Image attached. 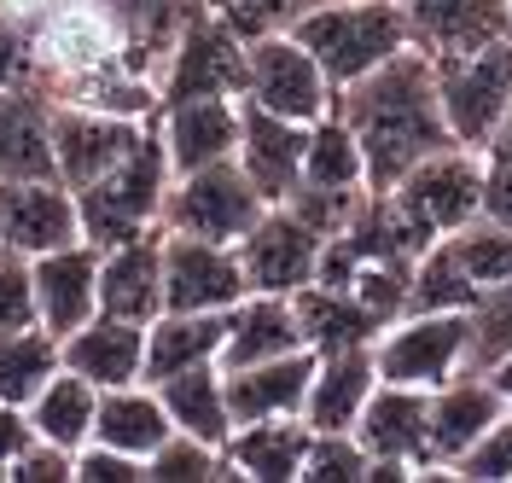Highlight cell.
<instances>
[{
	"instance_id": "1",
	"label": "cell",
	"mask_w": 512,
	"mask_h": 483,
	"mask_svg": "<svg viewBox=\"0 0 512 483\" xmlns=\"http://www.w3.org/2000/svg\"><path fill=\"white\" fill-rule=\"evenodd\" d=\"M332 111L350 123L355 146L367 158V187L373 193H390L414 163L454 146L443 117V94H437V65H431L425 47H408L373 76L338 88Z\"/></svg>"
},
{
	"instance_id": "2",
	"label": "cell",
	"mask_w": 512,
	"mask_h": 483,
	"mask_svg": "<svg viewBox=\"0 0 512 483\" xmlns=\"http://www.w3.org/2000/svg\"><path fill=\"white\" fill-rule=\"evenodd\" d=\"M169 181H175V169H169V152H163V134H158V123H146V134L134 140V152L123 163H111L94 187L76 193L82 239L99 245V251H111L123 239H140V233L163 227Z\"/></svg>"
},
{
	"instance_id": "3",
	"label": "cell",
	"mask_w": 512,
	"mask_h": 483,
	"mask_svg": "<svg viewBox=\"0 0 512 483\" xmlns=\"http://www.w3.org/2000/svg\"><path fill=\"white\" fill-rule=\"evenodd\" d=\"M291 35L320 59L332 88H350L414 47V30H408L396 0H326L315 12H303Z\"/></svg>"
},
{
	"instance_id": "4",
	"label": "cell",
	"mask_w": 512,
	"mask_h": 483,
	"mask_svg": "<svg viewBox=\"0 0 512 483\" xmlns=\"http://www.w3.org/2000/svg\"><path fill=\"white\" fill-rule=\"evenodd\" d=\"M437 94H443L448 134L460 146H489L512 123V41H483L466 53H437Z\"/></svg>"
},
{
	"instance_id": "5",
	"label": "cell",
	"mask_w": 512,
	"mask_h": 483,
	"mask_svg": "<svg viewBox=\"0 0 512 483\" xmlns=\"http://www.w3.org/2000/svg\"><path fill=\"white\" fill-rule=\"evenodd\" d=\"M390 198H396V210L437 245V239H448V233H460L466 222L483 216V152L454 140L443 152H431L425 163H414V169L390 187Z\"/></svg>"
},
{
	"instance_id": "6",
	"label": "cell",
	"mask_w": 512,
	"mask_h": 483,
	"mask_svg": "<svg viewBox=\"0 0 512 483\" xmlns=\"http://www.w3.org/2000/svg\"><path fill=\"white\" fill-rule=\"evenodd\" d=\"M268 210V198L256 193V181L239 169V158L204 163L169 181V204H163V227L169 233H198L216 245H239Z\"/></svg>"
},
{
	"instance_id": "7",
	"label": "cell",
	"mask_w": 512,
	"mask_h": 483,
	"mask_svg": "<svg viewBox=\"0 0 512 483\" xmlns=\"http://www.w3.org/2000/svg\"><path fill=\"white\" fill-rule=\"evenodd\" d=\"M466 344H472V321L460 309H408L373 338V361L390 385L437 390L454 373H466Z\"/></svg>"
},
{
	"instance_id": "8",
	"label": "cell",
	"mask_w": 512,
	"mask_h": 483,
	"mask_svg": "<svg viewBox=\"0 0 512 483\" xmlns=\"http://www.w3.org/2000/svg\"><path fill=\"white\" fill-rule=\"evenodd\" d=\"M245 99L274 111V117H291V123H320L338 105V88L320 70L315 53L291 30H280V35H256L245 47Z\"/></svg>"
},
{
	"instance_id": "9",
	"label": "cell",
	"mask_w": 512,
	"mask_h": 483,
	"mask_svg": "<svg viewBox=\"0 0 512 483\" xmlns=\"http://www.w3.org/2000/svg\"><path fill=\"white\" fill-rule=\"evenodd\" d=\"M245 47L251 41L239 30H227L216 12L192 18L158 70V105H169V99H198V94L245 99Z\"/></svg>"
},
{
	"instance_id": "10",
	"label": "cell",
	"mask_w": 512,
	"mask_h": 483,
	"mask_svg": "<svg viewBox=\"0 0 512 483\" xmlns=\"http://www.w3.org/2000/svg\"><path fill=\"white\" fill-rule=\"evenodd\" d=\"M245 291H251V280L239 268V245H216V239L163 227V309L227 315Z\"/></svg>"
},
{
	"instance_id": "11",
	"label": "cell",
	"mask_w": 512,
	"mask_h": 483,
	"mask_svg": "<svg viewBox=\"0 0 512 483\" xmlns=\"http://www.w3.org/2000/svg\"><path fill=\"white\" fill-rule=\"evenodd\" d=\"M320 251H326V233H315L291 204H268L256 227L239 239V268H245L251 291L297 297L320 274Z\"/></svg>"
},
{
	"instance_id": "12",
	"label": "cell",
	"mask_w": 512,
	"mask_h": 483,
	"mask_svg": "<svg viewBox=\"0 0 512 483\" xmlns=\"http://www.w3.org/2000/svg\"><path fill=\"white\" fill-rule=\"evenodd\" d=\"M507 414V396L495 390L489 373L466 367L448 385L431 390V425H425V478H448L460 454L478 443L495 419Z\"/></svg>"
},
{
	"instance_id": "13",
	"label": "cell",
	"mask_w": 512,
	"mask_h": 483,
	"mask_svg": "<svg viewBox=\"0 0 512 483\" xmlns=\"http://www.w3.org/2000/svg\"><path fill=\"white\" fill-rule=\"evenodd\" d=\"M152 123V117H146ZM140 117H117V111H94V105H59L53 99V163L70 193L94 187L111 163L134 152V140L146 134Z\"/></svg>"
},
{
	"instance_id": "14",
	"label": "cell",
	"mask_w": 512,
	"mask_h": 483,
	"mask_svg": "<svg viewBox=\"0 0 512 483\" xmlns=\"http://www.w3.org/2000/svg\"><path fill=\"white\" fill-rule=\"evenodd\" d=\"M82 239V210L64 181H0V245L18 257H47Z\"/></svg>"
},
{
	"instance_id": "15",
	"label": "cell",
	"mask_w": 512,
	"mask_h": 483,
	"mask_svg": "<svg viewBox=\"0 0 512 483\" xmlns=\"http://www.w3.org/2000/svg\"><path fill=\"white\" fill-rule=\"evenodd\" d=\"M239 105L245 99L227 94H198V99H169L158 105V134L163 152H169V169L187 175V169H204V163L239 158Z\"/></svg>"
},
{
	"instance_id": "16",
	"label": "cell",
	"mask_w": 512,
	"mask_h": 483,
	"mask_svg": "<svg viewBox=\"0 0 512 483\" xmlns=\"http://www.w3.org/2000/svg\"><path fill=\"white\" fill-rule=\"evenodd\" d=\"M425 425H431V390L379 379L361 419H355V437L373 460L402 466L408 478H425Z\"/></svg>"
},
{
	"instance_id": "17",
	"label": "cell",
	"mask_w": 512,
	"mask_h": 483,
	"mask_svg": "<svg viewBox=\"0 0 512 483\" xmlns=\"http://www.w3.org/2000/svg\"><path fill=\"white\" fill-rule=\"evenodd\" d=\"M35 274V321L53 338H70L76 326H88L99 315V245L76 239L59 245L47 257H30Z\"/></svg>"
},
{
	"instance_id": "18",
	"label": "cell",
	"mask_w": 512,
	"mask_h": 483,
	"mask_svg": "<svg viewBox=\"0 0 512 483\" xmlns=\"http://www.w3.org/2000/svg\"><path fill=\"white\" fill-rule=\"evenodd\" d=\"M303 152H309V123L274 117L262 105H239V169L256 181L268 204H286L303 181Z\"/></svg>"
},
{
	"instance_id": "19",
	"label": "cell",
	"mask_w": 512,
	"mask_h": 483,
	"mask_svg": "<svg viewBox=\"0 0 512 483\" xmlns=\"http://www.w3.org/2000/svg\"><path fill=\"white\" fill-rule=\"evenodd\" d=\"M99 315L152 326L163 315V227L99 251Z\"/></svg>"
},
{
	"instance_id": "20",
	"label": "cell",
	"mask_w": 512,
	"mask_h": 483,
	"mask_svg": "<svg viewBox=\"0 0 512 483\" xmlns=\"http://www.w3.org/2000/svg\"><path fill=\"white\" fill-rule=\"evenodd\" d=\"M315 350H291L274 361H251V367H233L227 373V408L233 425H251V419H297L309 402V379H315Z\"/></svg>"
},
{
	"instance_id": "21",
	"label": "cell",
	"mask_w": 512,
	"mask_h": 483,
	"mask_svg": "<svg viewBox=\"0 0 512 483\" xmlns=\"http://www.w3.org/2000/svg\"><path fill=\"white\" fill-rule=\"evenodd\" d=\"M0 181H59L47 88H0Z\"/></svg>"
},
{
	"instance_id": "22",
	"label": "cell",
	"mask_w": 512,
	"mask_h": 483,
	"mask_svg": "<svg viewBox=\"0 0 512 483\" xmlns=\"http://www.w3.org/2000/svg\"><path fill=\"white\" fill-rule=\"evenodd\" d=\"M59 350H64V367L82 373L99 390L146 379V326L123 321V315H94L88 326H76L70 338H59Z\"/></svg>"
},
{
	"instance_id": "23",
	"label": "cell",
	"mask_w": 512,
	"mask_h": 483,
	"mask_svg": "<svg viewBox=\"0 0 512 483\" xmlns=\"http://www.w3.org/2000/svg\"><path fill=\"white\" fill-rule=\"evenodd\" d=\"M309 350L303 321H297V303L280 291H245L233 309H227V344H222V367H251V361H274V355Z\"/></svg>"
},
{
	"instance_id": "24",
	"label": "cell",
	"mask_w": 512,
	"mask_h": 483,
	"mask_svg": "<svg viewBox=\"0 0 512 483\" xmlns=\"http://www.w3.org/2000/svg\"><path fill=\"white\" fill-rule=\"evenodd\" d=\"M373 385H379L373 344H355V350H326L315 361L309 402H303L309 431H355V419H361V408H367Z\"/></svg>"
},
{
	"instance_id": "25",
	"label": "cell",
	"mask_w": 512,
	"mask_h": 483,
	"mask_svg": "<svg viewBox=\"0 0 512 483\" xmlns=\"http://www.w3.org/2000/svg\"><path fill=\"white\" fill-rule=\"evenodd\" d=\"M309 419H251V425H233V437L222 443L233 478L251 483H291L303 478V460H309Z\"/></svg>"
},
{
	"instance_id": "26",
	"label": "cell",
	"mask_w": 512,
	"mask_h": 483,
	"mask_svg": "<svg viewBox=\"0 0 512 483\" xmlns=\"http://www.w3.org/2000/svg\"><path fill=\"white\" fill-rule=\"evenodd\" d=\"M396 6L414 30V47H425L431 59L507 35V0H396Z\"/></svg>"
},
{
	"instance_id": "27",
	"label": "cell",
	"mask_w": 512,
	"mask_h": 483,
	"mask_svg": "<svg viewBox=\"0 0 512 483\" xmlns=\"http://www.w3.org/2000/svg\"><path fill=\"white\" fill-rule=\"evenodd\" d=\"M227 344V315H187V309H163L146 326V385H158L169 373H187L204 361H222Z\"/></svg>"
},
{
	"instance_id": "28",
	"label": "cell",
	"mask_w": 512,
	"mask_h": 483,
	"mask_svg": "<svg viewBox=\"0 0 512 483\" xmlns=\"http://www.w3.org/2000/svg\"><path fill=\"white\" fill-rule=\"evenodd\" d=\"M297 303V321H303V338L309 350H355V344H373L384 326L373 309H361V297L350 286H326V280H309V286L291 297Z\"/></svg>"
},
{
	"instance_id": "29",
	"label": "cell",
	"mask_w": 512,
	"mask_h": 483,
	"mask_svg": "<svg viewBox=\"0 0 512 483\" xmlns=\"http://www.w3.org/2000/svg\"><path fill=\"white\" fill-rule=\"evenodd\" d=\"M175 431V419L163 408L158 385H117V390H99V419H94V443H111V449L134 454V460H146V454L158 449L163 437Z\"/></svg>"
},
{
	"instance_id": "30",
	"label": "cell",
	"mask_w": 512,
	"mask_h": 483,
	"mask_svg": "<svg viewBox=\"0 0 512 483\" xmlns=\"http://www.w3.org/2000/svg\"><path fill=\"white\" fill-rule=\"evenodd\" d=\"M158 396H163V408H169V419H175V431L204 437V443H216V449L233 437V408H227L222 361H204V367H187V373L158 379Z\"/></svg>"
},
{
	"instance_id": "31",
	"label": "cell",
	"mask_w": 512,
	"mask_h": 483,
	"mask_svg": "<svg viewBox=\"0 0 512 483\" xmlns=\"http://www.w3.org/2000/svg\"><path fill=\"white\" fill-rule=\"evenodd\" d=\"M94 419H99V385H88V379L70 373V367H59L30 402L35 437H41V443H59V449H70V454L82 449V443H94Z\"/></svg>"
},
{
	"instance_id": "32",
	"label": "cell",
	"mask_w": 512,
	"mask_h": 483,
	"mask_svg": "<svg viewBox=\"0 0 512 483\" xmlns=\"http://www.w3.org/2000/svg\"><path fill=\"white\" fill-rule=\"evenodd\" d=\"M297 187H326V193H373L367 187V158L355 146L350 123L338 111H326L309 123V152H303V181Z\"/></svg>"
},
{
	"instance_id": "33",
	"label": "cell",
	"mask_w": 512,
	"mask_h": 483,
	"mask_svg": "<svg viewBox=\"0 0 512 483\" xmlns=\"http://www.w3.org/2000/svg\"><path fill=\"white\" fill-rule=\"evenodd\" d=\"M111 12L123 18L140 65L158 76L163 59H169V47L181 41V30H187L192 18H204L210 6H204V0H111Z\"/></svg>"
},
{
	"instance_id": "34",
	"label": "cell",
	"mask_w": 512,
	"mask_h": 483,
	"mask_svg": "<svg viewBox=\"0 0 512 483\" xmlns=\"http://www.w3.org/2000/svg\"><path fill=\"white\" fill-rule=\"evenodd\" d=\"M64 367V350L47 326H24V332H6L0 338V402L12 408H30L35 390L47 385Z\"/></svg>"
},
{
	"instance_id": "35",
	"label": "cell",
	"mask_w": 512,
	"mask_h": 483,
	"mask_svg": "<svg viewBox=\"0 0 512 483\" xmlns=\"http://www.w3.org/2000/svg\"><path fill=\"white\" fill-rule=\"evenodd\" d=\"M478 280H472V268L460 262V251L448 245V239H437L425 257L414 262V297H408V309H472L478 303Z\"/></svg>"
},
{
	"instance_id": "36",
	"label": "cell",
	"mask_w": 512,
	"mask_h": 483,
	"mask_svg": "<svg viewBox=\"0 0 512 483\" xmlns=\"http://www.w3.org/2000/svg\"><path fill=\"white\" fill-rule=\"evenodd\" d=\"M210 478H233L227 454L204 437L187 431H169L158 449L146 454V483H210Z\"/></svg>"
},
{
	"instance_id": "37",
	"label": "cell",
	"mask_w": 512,
	"mask_h": 483,
	"mask_svg": "<svg viewBox=\"0 0 512 483\" xmlns=\"http://www.w3.org/2000/svg\"><path fill=\"white\" fill-rule=\"evenodd\" d=\"M448 245L460 251V262L472 268L478 286H507L512 280V227L478 216V222H466L460 233H448Z\"/></svg>"
},
{
	"instance_id": "38",
	"label": "cell",
	"mask_w": 512,
	"mask_h": 483,
	"mask_svg": "<svg viewBox=\"0 0 512 483\" xmlns=\"http://www.w3.org/2000/svg\"><path fill=\"white\" fill-rule=\"evenodd\" d=\"M303 478L309 483H361V478H373V454L361 449L355 431H315L309 460H303Z\"/></svg>"
},
{
	"instance_id": "39",
	"label": "cell",
	"mask_w": 512,
	"mask_h": 483,
	"mask_svg": "<svg viewBox=\"0 0 512 483\" xmlns=\"http://www.w3.org/2000/svg\"><path fill=\"white\" fill-rule=\"evenodd\" d=\"M204 6L222 18L227 30H239L245 41H256V35L291 30L303 12H315V6H326V0H204Z\"/></svg>"
},
{
	"instance_id": "40",
	"label": "cell",
	"mask_w": 512,
	"mask_h": 483,
	"mask_svg": "<svg viewBox=\"0 0 512 483\" xmlns=\"http://www.w3.org/2000/svg\"><path fill=\"white\" fill-rule=\"evenodd\" d=\"M448 478H466V483H512V408L489 431H483L472 449L460 454V466Z\"/></svg>"
},
{
	"instance_id": "41",
	"label": "cell",
	"mask_w": 512,
	"mask_h": 483,
	"mask_svg": "<svg viewBox=\"0 0 512 483\" xmlns=\"http://www.w3.org/2000/svg\"><path fill=\"white\" fill-rule=\"evenodd\" d=\"M24 326H41V321H35L30 257H18V251H6V245H0V338H6V332H24Z\"/></svg>"
},
{
	"instance_id": "42",
	"label": "cell",
	"mask_w": 512,
	"mask_h": 483,
	"mask_svg": "<svg viewBox=\"0 0 512 483\" xmlns=\"http://www.w3.org/2000/svg\"><path fill=\"white\" fill-rule=\"evenodd\" d=\"M0 88H41V59H35V24L0 12Z\"/></svg>"
},
{
	"instance_id": "43",
	"label": "cell",
	"mask_w": 512,
	"mask_h": 483,
	"mask_svg": "<svg viewBox=\"0 0 512 483\" xmlns=\"http://www.w3.org/2000/svg\"><path fill=\"white\" fill-rule=\"evenodd\" d=\"M483 216L512 227V123L483 146Z\"/></svg>"
},
{
	"instance_id": "44",
	"label": "cell",
	"mask_w": 512,
	"mask_h": 483,
	"mask_svg": "<svg viewBox=\"0 0 512 483\" xmlns=\"http://www.w3.org/2000/svg\"><path fill=\"white\" fill-rule=\"evenodd\" d=\"M76 483H146V460L111 449V443H82L76 449Z\"/></svg>"
},
{
	"instance_id": "45",
	"label": "cell",
	"mask_w": 512,
	"mask_h": 483,
	"mask_svg": "<svg viewBox=\"0 0 512 483\" xmlns=\"http://www.w3.org/2000/svg\"><path fill=\"white\" fill-rule=\"evenodd\" d=\"M12 483H76V454L59 449V443H41V437H35L30 449L18 454Z\"/></svg>"
},
{
	"instance_id": "46",
	"label": "cell",
	"mask_w": 512,
	"mask_h": 483,
	"mask_svg": "<svg viewBox=\"0 0 512 483\" xmlns=\"http://www.w3.org/2000/svg\"><path fill=\"white\" fill-rule=\"evenodd\" d=\"M35 443V425H30V408H12V402H0V478H12V466H18V454Z\"/></svg>"
},
{
	"instance_id": "47",
	"label": "cell",
	"mask_w": 512,
	"mask_h": 483,
	"mask_svg": "<svg viewBox=\"0 0 512 483\" xmlns=\"http://www.w3.org/2000/svg\"><path fill=\"white\" fill-rule=\"evenodd\" d=\"M53 6H59V0H0V12H12V18H24V24H41Z\"/></svg>"
},
{
	"instance_id": "48",
	"label": "cell",
	"mask_w": 512,
	"mask_h": 483,
	"mask_svg": "<svg viewBox=\"0 0 512 483\" xmlns=\"http://www.w3.org/2000/svg\"><path fill=\"white\" fill-rule=\"evenodd\" d=\"M489 379H495V390L507 396V408H512V355H501V361L489 367Z\"/></svg>"
},
{
	"instance_id": "49",
	"label": "cell",
	"mask_w": 512,
	"mask_h": 483,
	"mask_svg": "<svg viewBox=\"0 0 512 483\" xmlns=\"http://www.w3.org/2000/svg\"><path fill=\"white\" fill-rule=\"evenodd\" d=\"M507 41H512V0H507Z\"/></svg>"
}]
</instances>
